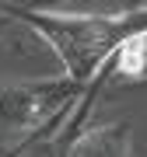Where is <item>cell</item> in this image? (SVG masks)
Returning a JSON list of instances; mask_svg holds the SVG:
<instances>
[{"label": "cell", "instance_id": "cell-1", "mask_svg": "<svg viewBox=\"0 0 147 157\" xmlns=\"http://www.w3.org/2000/svg\"><path fill=\"white\" fill-rule=\"evenodd\" d=\"M123 70H126V73L144 70V39H140V35L126 45V52H123Z\"/></svg>", "mask_w": 147, "mask_h": 157}]
</instances>
